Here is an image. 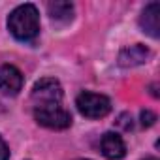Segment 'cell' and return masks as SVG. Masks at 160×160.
I'll return each instance as SVG.
<instances>
[{"instance_id": "obj_1", "label": "cell", "mask_w": 160, "mask_h": 160, "mask_svg": "<svg viewBox=\"0 0 160 160\" xmlns=\"http://www.w3.org/2000/svg\"><path fill=\"white\" fill-rule=\"evenodd\" d=\"M62 87L57 79L45 77L32 89V109L38 124L51 130H64L72 124V115L62 108Z\"/></svg>"}, {"instance_id": "obj_2", "label": "cell", "mask_w": 160, "mask_h": 160, "mask_svg": "<svg viewBox=\"0 0 160 160\" xmlns=\"http://www.w3.org/2000/svg\"><path fill=\"white\" fill-rule=\"evenodd\" d=\"M8 28L19 42H32L40 34V13L34 4L17 6L8 17Z\"/></svg>"}, {"instance_id": "obj_3", "label": "cell", "mask_w": 160, "mask_h": 160, "mask_svg": "<svg viewBox=\"0 0 160 160\" xmlns=\"http://www.w3.org/2000/svg\"><path fill=\"white\" fill-rule=\"evenodd\" d=\"M75 106H77L79 113L89 117V119H102L111 111V102H109L108 96L89 92V91H85L77 96Z\"/></svg>"}, {"instance_id": "obj_4", "label": "cell", "mask_w": 160, "mask_h": 160, "mask_svg": "<svg viewBox=\"0 0 160 160\" xmlns=\"http://www.w3.org/2000/svg\"><path fill=\"white\" fill-rule=\"evenodd\" d=\"M21 89H23V75H21V72L15 66H12V64L0 66V91H2L4 94L15 96Z\"/></svg>"}, {"instance_id": "obj_5", "label": "cell", "mask_w": 160, "mask_h": 160, "mask_svg": "<svg viewBox=\"0 0 160 160\" xmlns=\"http://www.w3.org/2000/svg\"><path fill=\"white\" fill-rule=\"evenodd\" d=\"M139 27L151 38L160 36V4L158 2H151L145 6V10L141 12V17H139Z\"/></svg>"}, {"instance_id": "obj_6", "label": "cell", "mask_w": 160, "mask_h": 160, "mask_svg": "<svg viewBox=\"0 0 160 160\" xmlns=\"http://www.w3.org/2000/svg\"><path fill=\"white\" fill-rule=\"evenodd\" d=\"M100 149H102V154L109 160H121L126 154V145H124L122 138L115 132H108L102 136Z\"/></svg>"}, {"instance_id": "obj_7", "label": "cell", "mask_w": 160, "mask_h": 160, "mask_svg": "<svg viewBox=\"0 0 160 160\" xmlns=\"http://www.w3.org/2000/svg\"><path fill=\"white\" fill-rule=\"evenodd\" d=\"M149 49L141 43H136V45H130L126 49H122L119 53V66L122 68H134V66H139L143 62H147L149 58Z\"/></svg>"}, {"instance_id": "obj_8", "label": "cell", "mask_w": 160, "mask_h": 160, "mask_svg": "<svg viewBox=\"0 0 160 160\" xmlns=\"http://www.w3.org/2000/svg\"><path fill=\"white\" fill-rule=\"evenodd\" d=\"M47 10H49L51 19L58 23H68L73 17V4L70 2H49Z\"/></svg>"}, {"instance_id": "obj_9", "label": "cell", "mask_w": 160, "mask_h": 160, "mask_svg": "<svg viewBox=\"0 0 160 160\" xmlns=\"http://www.w3.org/2000/svg\"><path fill=\"white\" fill-rule=\"evenodd\" d=\"M154 121H156V115L154 113H151V111H141V124L143 126H151V124H154Z\"/></svg>"}, {"instance_id": "obj_10", "label": "cell", "mask_w": 160, "mask_h": 160, "mask_svg": "<svg viewBox=\"0 0 160 160\" xmlns=\"http://www.w3.org/2000/svg\"><path fill=\"white\" fill-rule=\"evenodd\" d=\"M10 158V149L6 145V141L0 138V160H8Z\"/></svg>"}, {"instance_id": "obj_11", "label": "cell", "mask_w": 160, "mask_h": 160, "mask_svg": "<svg viewBox=\"0 0 160 160\" xmlns=\"http://www.w3.org/2000/svg\"><path fill=\"white\" fill-rule=\"evenodd\" d=\"M145 160H156V158H154V156H147Z\"/></svg>"}, {"instance_id": "obj_12", "label": "cell", "mask_w": 160, "mask_h": 160, "mask_svg": "<svg viewBox=\"0 0 160 160\" xmlns=\"http://www.w3.org/2000/svg\"><path fill=\"white\" fill-rule=\"evenodd\" d=\"M79 160H83V158H79Z\"/></svg>"}]
</instances>
